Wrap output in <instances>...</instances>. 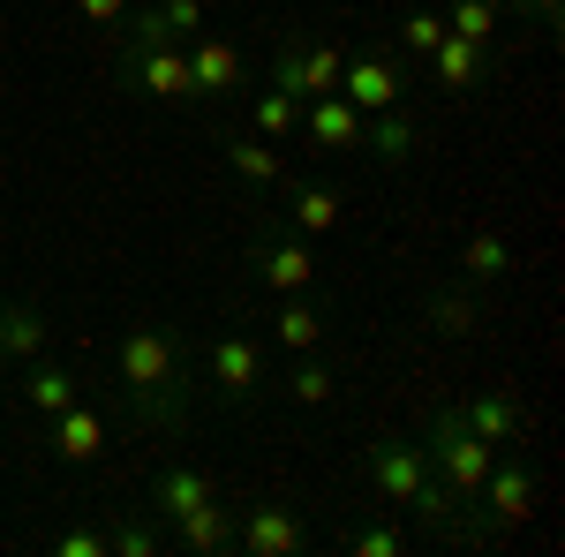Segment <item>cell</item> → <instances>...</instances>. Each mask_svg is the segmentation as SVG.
Listing matches in <instances>:
<instances>
[{"instance_id":"836d02e7","label":"cell","mask_w":565,"mask_h":557,"mask_svg":"<svg viewBox=\"0 0 565 557\" xmlns=\"http://www.w3.org/2000/svg\"><path fill=\"white\" fill-rule=\"evenodd\" d=\"M498 8H505L513 23H535V31H551V23H558V8H565V0H498Z\"/></svg>"},{"instance_id":"5bb4252c","label":"cell","mask_w":565,"mask_h":557,"mask_svg":"<svg viewBox=\"0 0 565 557\" xmlns=\"http://www.w3.org/2000/svg\"><path fill=\"white\" fill-rule=\"evenodd\" d=\"M249 271H257L271 294H302L309 279H317V257H309L295 234H264L257 249H249Z\"/></svg>"},{"instance_id":"d6a6232c","label":"cell","mask_w":565,"mask_h":557,"mask_svg":"<svg viewBox=\"0 0 565 557\" xmlns=\"http://www.w3.org/2000/svg\"><path fill=\"white\" fill-rule=\"evenodd\" d=\"M53 550L61 557H106V527H68V535H53Z\"/></svg>"},{"instance_id":"4316f807","label":"cell","mask_w":565,"mask_h":557,"mask_svg":"<svg viewBox=\"0 0 565 557\" xmlns=\"http://www.w3.org/2000/svg\"><path fill=\"white\" fill-rule=\"evenodd\" d=\"M106 550H121V557H159V550H167V519L143 505V513H129L121 527H106Z\"/></svg>"},{"instance_id":"8fae6325","label":"cell","mask_w":565,"mask_h":557,"mask_svg":"<svg viewBox=\"0 0 565 557\" xmlns=\"http://www.w3.org/2000/svg\"><path fill=\"white\" fill-rule=\"evenodd\" d=\"M460 422L476 429L482 444H498V452H505V444H521V437H527V407H521V392L482 385L476 399H460Z\"/></svg>"},{"instance_id":"ffe728a7","label":"cell","mask_w":565,"mask_h":557,"mask_svg":"<svg viewBox=\"0 0 565 557\" xmlns=\"http://www.w3.org/2000/svg\"><path fill=\"white\" fill-rule=\"evenodd\" d=\"M218 159L242 173V181H257V189H264V181H287V173H279V151H271L257 129H226V136H218Z\"/></svg>"},{"instance_id":"cb8c5ba5","label":"cell","mask_w":565,"mask_h":557,"mask_svg":"<svg viewBox=\"0 0 565 557\" xmlns=\"http://www.w3.org/2000/svg\"><path fill=\"white\" fill-rule=\"evenodd\" d=\"M340 189H287V226H302V234H340Z\"/></svg>"},{"instance_id":"9c48e42d","label":"cell","mask_w":565,"mask_h":557,"mask_svg":"<svg viewBox=\"0 0 565 557\" xmlns=\"http://www.w3.org/2000/svg\"><path fill=\"white\" fill-rule=\"evenodd\" d=\"M399 90H407V76H399V61H392L385 45H362L348 68H340V98L362 106V114H392Z\"/></svg>"},{"instance_id":"ba28073f","label":"cell","mask_w":565,"mask_h":557,"mask_svg":"<svg viewBox=\"0 0 565 557\" xmlns=\"http://www.w3.org/2000/svg\"><path fill=\"white\" fill-rule=\"evenodd\" d=\"M212 385L226 407H257L264 392V340H249V332H218L212 340Z\"/></svg>"},{"instance_id":"3957f363","label":"cell","mask_w":565,"mask_h":557,"mask_svg":"<svg viewBox=\"0 0 565 557\" xmlns=\"http://www.w3.org/2000/svg\"><path fill=\"white\" fill-rule=\"evenodd\" d=\"M423 452H430V474L452 490V497H460V505L482 490V474H490V460H498V444H482L476 429L460 422V407H437L430 444H423Z\"/></svg>"},{"instance_id":"484cf974","label":"cell","mask_w":565,"mask_h":557,"mask_svg":"<svg viewBox=\"0 0 565 557\" xmlns=\"http://www.w3.org/2000/svg\"><path fill=\"white\" fill-rule=\"evenodd\" d=\"M249 129H257L264 143H287V136L302 129V98H287V90H257V98H249Z\"/></svg>"},{"instance_id":"30bf717a","label":"cell","mask_w":565,"mask_h":557,"mask_svg":"<svg viewBox=\"0 0 565 557\" xmlns=\"http://www.w3.org/2000/svg\"><path fill=\"white\" fill-rule=\"evenodd\" d=\"M302 543H309V527L295 505H249L242 527H234V550H249V557H295Z\"/></svg>"},{"instance_id":"7402d4cb","label":"cell","mask_w":565,"mask_h":557,"mask_svg":"<svg viewBox=\"0 0 565 557\" xmlns=\"http://www.w3.org/2000/svg\"><path fill=\"white\" fill-rule=\"evenodd\" d=\"M423 317H430L437 340H476V332H482V309H476V294H468V287L430 294V301H423Z\"/></svg>"},{"instance_id":"e575fe53","label":"cell","mask_w":565,"mask_h":557,"mask_svg":"<svg viewBox=\"0 0 565 557\" xmlns=\"http://www.w3.org/2000/svg\"><path fill=\"white\" fill-rule=\"evenodd\" d=\"M136 0H76V15L84 23H98V31H121V15H129Z\"/></svg>"},{"instance_id":"2e32d148","label":"cell","mask_w":565,"mask_h":557,"mask_svg":"<svg viewBox=\"0 0 565 557\" xmlns=\"http://www.w3.org/2000/svg\"><path fill=\"white\" fill-rule=\"evenodd\" d=\"M106 452V422H98V407L76 399V407H61L53 415V460H68V468H90Z\"/></svg>"},{"instance_id":"9a60e30c","label":"cell","mask_w":565,"mask_h":557,"mask_svg":"<svg viewBox=\"0 0 565 557\" xmlns=\"http://www.w3.org/2000/svg\"><path fill=\"white\" fill-rule=\"evenodd\" d=\"M362 121H370V114L348 106L340 90H324V98H309V106H302V136L317 143V151H354V143H362Z\"/></svg>"},{"instance_id":"4dcf8cb0","label":"cell","mask_w":565,"mask_h":557,"mask_svg":"<svg viewBox=\"0 0 565 557\" xmlns=\"http://www.w3.org/2000/svg\"><path fill=\"white\" fill-rule=\"evenodd\" d=\"M399 543H407L399 519H370V527H354V535H348L354 557H399Z\"/></svg>"},{"instance_id":"e0dca14e","label":"cell","mask_w":565,"mask_h":557,"mask_svg":"<svg viewBox=\"0 0 565 557\" xmlns=\"http://www.w3.org/2000/svg\"><path fill=\"white\" fill-rule=\"evenodd\" d=\"M0 346H8V362H39L53 346V317L39 301H0Z\"/></svg>"},{"instance_id":"d4e9b609","label":"cell","mask_w":565,"mask_h":557,"mask_svg":"<svg viewBox=\"0 0 565 557\" xmlns=\"http://www.w3.org/2000/svg\"><path fill=\"white\" fill-rule=\"evenodd\" d=\"M271 340L287 346V354H317V346H324V317H317L302 294H287V301H279V324H271Z\"/></svg>"},{"instance_id":"ac0fdd59","label":"cell","mask_w":565,"mask_h":557,"mask_svg":"<svg viewBox=\"0 0 565 557\" xmlns=\"http://www.w3.org/2000/svg\"><path fill=\"white\" fill-rule=\"evenodd\" d=\"M76 399H84V385H76L61 362H45V354H39V362H23V407H31L39 422H53V415L76 407Z\"/></svg>"},{"instance_id":"6da1fadb","label":"cell","mask_w":565,"mask_h":557,"mask_svg":"<svg viewBox=\"0 0 565 557\" xmlns=\"http://www.w3.org/2000/svg\"><path fill=\"white\" fill-rule=\"evenodd\" d=\"M114 385H121V399H129V415L143 429L174 437L189 422V362H181L174 324H129L114 340Z\"/></svg>"},{"instance_id":"f546056e","label":"cell","mask_w":565,"mask_h":557,"mask_svg":"<svg viewBox=\"0 0 565 557\" xmlns=\"http://www.w3.org/2000/svg\"><path fill=\"white\" fill-rule=\"evenodd\" d=\"M151 15H159V23H167V39H196V31H204V15H212V0H151Z\"/></svg>"},{"instance_id":"4fadbf2b","label":"cell","mask_w":565,"mask_h":557,"mask_svg":"<svg viewBox=\"0 0 565 557\" xmlns=\"http://www.w3.org/2000/svg\"><path fill=\"white\" fill-rule=\"evenodd\" d=\"M423 61H430V84L437 90H476V84H490V68H498V53L476 45V39H460V31H445Z\"/></svg>"},{"instance_id":"8992f818","label":"cell","mask_w":565,"mask_h":557,"mask_svg":"<svg viewBox=\"0 0 565 557\" xmlns=\"http://www.w3.org/2000/svg\"><path fill=\"white\" fill-rule=\"evenodd\" d=\"M114 84L136 90V98H159V106H189V53H181V45L121 53V61H114Z\"/></svg>"},{"instance_id":"1f68e13d","label":"cell","mask_w":565,"mask_h":557,"mask_svg":"<svg viewBox=\"0 0 565 557\" xmlns=\"http://www.w3.org/2000/svg\"><path fill=\"white\" fill-rule=\"evenodd\" d=\"M437 39H445V15H430V8H407V15H399V45H407V53H430Z\"/></svg>"},{"instance_id":"7a4b0ae2","label":"cell","mask_w":565,"mask_h":557,"mask_svg":"<svg viewBox=\"0 0 565 557\" xmlns=\"http://www.w3.org/2000/svg\"><path fill=\"white\" fill-rule=\"evenodd\" d=\"M340 68H348V53L332 39H317L302 23H287L279 45H271V90H287V98H324V90H340Z\"/></svg>"},{"instance_id":"52a82bcc","label":"cell","mask_w":565,"mask_h":557,"mask_svg":"<svg viewBox=\"0 0 565 557\" xmlns=\"http://www.w3.org/2000/svg\"><path fill=\"white\" fill-rule=\"evenodd\" d=\"M181 53H189V106H226L242 90V45L196 31V39H181Z\"/></svg>"},{"instance_id":"5b68a950","label":"cell","mask_w":565,"mask_h":557,"mask_svg":"<svg viewBox=\"0 0 565 557\" xmlns=\"http://www.w3.org/2000/svg\"><path fill=\"white\" fill-rule=\"evenodd\" d=\"M362 474H370V490H377V505H415L423 497V482H430V452L415 444V437H377L370 452H362Z\"/></svg>"},{"instance_id":"7c38bea8","label":"cell","mask_w":565,"mask_h":557,"mask_svg":"<svg viewBox=\"0 0 565 557\" xmlns=\"http://www.w3.org/2000/svg\"><path fill=\"white\" fill-rule=\"evenodd\" d=\"M212 497H218V482L196 468V460H167V468L151 474V513L167 519V527H174V519H189L196 505H212Z\"/></svg>"},{"instance_id":"44dd1931","label":"cell","mask_w":565,"mask_h":557,"mask_svg":"<svg viewBox=\"0 0 565 557\" xmlns=\"http://www.w3.org/2000/svg\"><path fill=\"white\" fill-rule=\"evenodd\" d=\"M505 271H513V242H505L498 226H482V234L460 242V279H468V287H490V279H505Z\"/></svg>"},{"instance_id":"d590c367","label":"cell","mask_w":565,"mask_h":557,"mask_svg":"<svg viewBox=\"0 0 565 557\" xmlns=\"http://www.w3.org/2000/svg\"><path fill=\"white\" fill-rule=\"evenodd\" d=\"M8 369H15V362H8V346H0V377H8Z\"/></svg>"},{"instance_id":"603a6c76","label":"cell","mask_w":565,"mask_h":557,"mask_svg":"<svg viewBox=\"0 0 565 557\" xmlns=\"http://www.w3.org/2000/svg\"><path fill=\"white\" fill-rule=\"evenodd\" d=\"M362 143H370L385 167H407V159H415V143H423V129L392 106V114H370V121H362Z\"/></svg>"},{"instance_id":"f1b7e54d","label":"cell","mask_w":565,"mask_h":557,"mask_svg":"<svg viewBox=\"0 0 565 557\" xmlns=\"http://www.w3.org/2000/svg\"><path fill=\"white\" fill-rule=\"evenodd\" d=\"M498 23H505L498 0H452V8H445V31H460V39H476V45L498 39Z\"/></svg>"},{"instance_id":"277c9868","label":"cell","mask_w":565,"mask_h":557,"mask_svg":"<svg viewBox=\"0 0 565 557\" xmlns=\"http://www.w3.org/2000/svg\"><path fill=\"white\" fill-rule=\"evenodd\" d=\"M468 505H482L476 519H468V543L476 535H505V527H527L535 519V474L521 468V460H490V474H482V490L468 497Z\"/></svg>"},{"instance_id":"d6986e66","label":"cell","mask_w":565,"mask_h":557,"mask_svg":"<svg viewBox=\"0 0 565 557\" xmlns=\"http://www.w3.org/2000/svg\"><path fill=\"white\" fill-rule=\"evenodd\" d=\"M174 543H181V550H196V557H226V550H234V513L212 497V505H196L189 519H174Z\"/></svg>"},{"instance_id":"83f0119b","label":"cell","mask_w":565,"mask_h":557,"mask_svg":"<svg viewBox=\"0 0 565 557\" xmlns=\"http://www.w3.org/2000/svg\"><path fill=\"white\" fill-rule=\"evenodd\" d=\"M332 392H340V369H332L324 354H302V369L287 377V399H295V407H324Z\"/></svg>"}]
</instances>
